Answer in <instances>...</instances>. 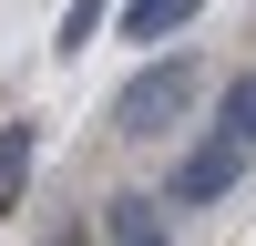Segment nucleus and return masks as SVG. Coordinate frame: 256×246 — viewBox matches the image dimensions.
<instances>
[{
    "instance_id": "obj_4",
    "label": "nucleus",
    "mask_w": 256,
    "mask_h": 246,
    "mask_svg": "<svg viewBox=\"0 0 256 246\" xmlns=\"http://www.w3.org/2000/svg\"><path fill=\"white\" fill-rule=\"evenodd\" d=\"M20 184H31V123H10V134H0V216L20 205Z\"/></svg>"
},
{
    "instance_id": "obj_5",
    "label": "nucleus",
    "mask_w": 256,
    "mask_h": 246,
    "mask_svg": "<svg viewBox=\"0 0 256 246\" xmlns=\"http://www.w3.org/2000/svg\"><path fill=\"white\" fill-rule=\"evenodd\" d=\"M216 134H236L246 154H256V72H236V82H226V113H216Z\"/></svg>"
},
{
    "instance_id": "obj_1",
    "label": "nucleus",
    "mask_w": 256,
    "mask_h": 246,
    "mask_svg": "<svg viewBox=\"0 0 256 246\" xmlns=\"http://www.w3.org/2000/svg\"><path fill=\"white\" fill-rule=\"evenodd\" d=\"M195 82H205V62H195V52H174V62H144V72L113 92V123H123V134H164V123L195 102Z\"/></svg>"
},
{
    "instance_id": "obj_6",
    "label": "nucleus",
    "mask_w": 256,
    "mask_h": 246,
    "mask_svg": "<svg viewBox=\"0 0 256 246\" xmlns=\"http://www.w3.org/2000/svg\"><path fill=\"white\" fill-rule=\"evenodd\" d=\"M102 10H113V0H72V10H62V41H52V52H92Z\"/></svg>"
},
{
    "instance_id": "obj_2",
    "label": "nucleus",
    "mask_w": 256,
    "mask_h": 246,
    "mask_svg": "<svg viewBox=\"0 0 256 246\" xmlns=\"http://www.w3.org/2000/svg\"><path fill=\"white\" fill-rule=\"evenodd\" d=\"M246 164H256V154H246L236 134H205L195 154L174 164V195H164V205H216V195H236V174H246Z\"/></svg>"
},
{
    "instance_id": "obj_3",
    "label": "nucleus",
    "mask_w": 256,
    "mask_h": 246,
    "mask_svg": "<svg viewBox=\"0 0 256 246\" xmlns=\"http://www.w3.org/2000/svg\"><path fill=\"white\" fill-rule=\"evenodd\" d=\"M205 0H123V41H164V31H184Z\"/></svg>"
}]
</instances>
